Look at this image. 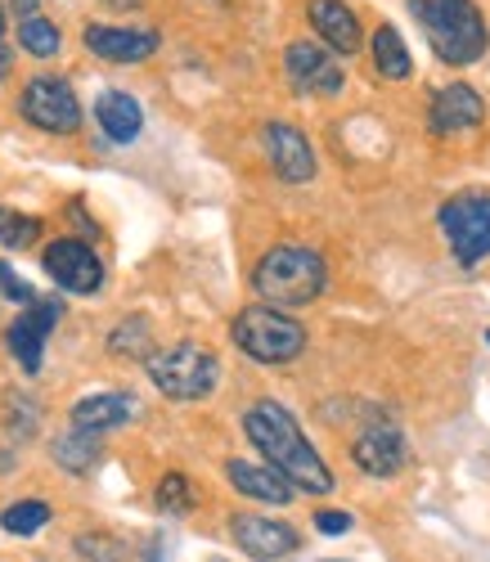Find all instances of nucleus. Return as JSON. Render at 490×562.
<instances>
[{
  "instance_id": "nucleus-1",
  "label": "nucleus",
  "mask_w": 490,
  "mask_h": 562,
  "mask_svg": "<svg viewBox=\"0 0 490 562\" xmlns=\"http://www.w3.org/2000/svg\"><path fill=\"white\" fill-rule=\"evenodd\" d=\"M243 437L253 441L261 463H270L292 491H307V495L333 491L328 463L320 459V450L307 441L302 424L279 401H257L248 414H243Z\"/></svg>"
},
{
  "instance_id": "nucleus-2",
  "label": "nucleus",
  "mask_w": 490,
  "mask_h": 562,
  "mask_svg": "<svg viewBox=\"0 0 490 562\" xmlns=\"http://www.w3.org/2000/svg\"><path fill=\"white\" fill-rule=\"evenodd\" d=\"M410 14L441 64L468 68L490 50V27L477 0H410Z\"/></svg>"
},
{
  "instance_id": "nucleus-3",
  "label": "nucleus",
  "mask_w": 490,
  "mask_h": 562,
  "mask_svg": "<svg viewBox=\"0 0 490 562\" xmlns=\"http://www.w3.org/2000/svg\"><path fill=\"white\" fill-rule=\"evenodd\" d=\"M253 289L266 306H279V311L311 306L328 289V266L307 244H275L253 270Z\"/></svg>"
},
{
  "instance_id": "nucleus-4",
  "label": "nucleus",
  "mask_w": 490,
  "mask_h": 562,
  "mask_svg": "<svg viewBox=\"0 0 490 562\" xmlns=\"http://www.w3.org/2000/svg\"><path fill=\"white\" fill-rule=\"evenodd\" d=\"M234 347L257 364H292L307 351V329L279 306H243L230 324Z\"/></svg>"
},
{
  "instance_id": "nucleus-5",
  "label": "nucleus",
  "mask_w": 490,
  "mask_h": 562,
  "mask_svg": "<svg viewBox=\"0 0 490 562\" xmlns=\"http://www.w3.org/2000/svg\"><path fill=\"white\" fill-rule=\"evenodd\" d=\"M144 369H149V383L167 401H208L221 383V360L199 342H176L167 351H149Z\"/></svg>"
},
{
  "instance_id": "nucleus-6",
  "label": "nucleus",
  "mask_w": 490,
  "mask_h": 562,
  "mask_svg": "<svg viewBox=\"0 0 490 562\" xmlns=\"http://www.w3.org/2000/svg\"><path fill=\"white\" fill-rule=\"evenodd\" d=\"M436 225L446 234V244L459 266H481L490 257V194L486 190H464L441 203Z\"/></svg>"
},
{
  "instance_id": "nucleus-7",
  "label": "nucleus",
  "mask_w": 490,
  "mask_h": 562,
  "mask_svg": "<svg viewBox=\"0 0 490 562\" xmlns=\"http://www.w3.org/2000/svg\"><path fill=\"white\" fill-rule=\"evenodd\" d=\"M19 113L27 126L45 135H77L81 131V100L64 77H32L19 95Z\"/></svg>"
},
{
  "instance_id": "nucleus-8",
  "label": "nucleus",
  "mask_w": 490,
  "mask_h": 562,
  "mask_svg": "<svg viewBox=\"0 0 490 562\" xmlns=\"http://www.w3.org/2000/svg\"><path fill=\"white\" fill-rule=\"evenodd\" d=\"M41 266L45 274L55 279L64 293H77V297H94L104 289V261L86 239H55L51 248L41 252Z\"/></svg>"
},
{
  "instance_id": "nucleus-9",
  "label": "nucleus",
  "mask_w": 490,
  "mask_h": 562,
  "mask_svg": "<svg viewBox=\"0 0 490 562\" xmlns=\"http://www.w3.org/2000/svg\"><path fill=\"white\" fill-rule=\"evenodd\" d=\"M352 459L360 463V473H369V477H397L401 468L410 463V441H405L397 418L378 414V418H369V424L356 432Z\"/></svg>"
},
{
  "instance_id": "nucleus-10",
  "label": "nucleus",
  "mask_w": 490,
  "mask_h": 562,
  "mask_svg": "<svg viewBox=\"0 0 490 562\" xmlns=\"http://www.w3.org/2000/svg\"><path fill=\"white\" fill-rule=\"evenodd\" d=\"M283 72L302 95H337L347 86V72L333 59V50H324L315 41H292L283 50Z\"/></svg>"
},
{
  "instance_id": "nucleus-11",
  "label": "nucleus",
  "mask_w": 490,
  "mask_h": 562,
  "mask_svg": "<svg viewBox=\"0 0 490 562\" xmlns=\"http://www.w3.org/2000/svg\"><path fill=\"white\" fill-rule=\"evenodd\" d=\"M59 302H32V306H23V315L5 329V347H10V356L19 360V369L23 373H41V364H45V338L55 334V324H59Z\"/></svg>"
},
{
  "instance_id": "nucleus-12",
  "label": "nucleus",
  "mask_w": 490,
  "mask_h": 562,
  "mask_svg": "<svg viewBox=\"0 0 490 562\" xmlns=\"http://www.w3.org/2000/svg\"><path fill=\"white\" fill-rule=\"evenodd\" d=\"M230 540L257 562H279V558H288L292 549L302 544L298 531H292L288 522L261 518V513H234L230 518Z\"/></svg>"
},
{
  "instance_id": "nucleus-13",
  "label": "nucleus",
  "mask_w": 490,
  "mask_h": 562,
  "mask_svg": "<svg viewBox=\"0 0 490 562\" xmlns=\"http://www.w3.org/2000/svg\"><path fill=\"white\" fill-rule=\"evenodd\" d=\"M261 145H266V158L275 167V176L283 184H307L315 180V149H311V139L298 131V126H288V122H270L261 131Z\"/></svg>"
},
{
  "instance_id": "nucleus-14",
  "label": "nucleus",
  "mask_w": 490,
  "mask_h": 562,
  "mask_svg": "<svg viewBox=\"0 0 490 562\" xmlns=\"http://www.w3.org/2000/svg\"><path fill=\"white\" fill-rule=\"evenodd\" d=\"M81 41L94 59H109V64H140L158 55V45H163L154 27H109V23H86Z\"/></svg>"
},
{
  "instance_id": "nucleus-15",
  "label": "nucleus",
  "mask_w": 490,
  "mask_h": 562,
  "mask_svg": "<svg viewBox=\"0 0 490 562\" xmlns=\"http://www.w3.org/2000/svg\"><path fill=\"white\" fill-rule=\"evenodd\" d=\"M486 122V100L468 81H450L441 86L432 95V109H427V126L432 135H459V131H477Z\"/></svg>"
},
{
  "instance_id": "nucleus-16",
  "label": "nucleus",
  "mask_w": 490,
  "mask_h": 562,
  "mask_svg": "<svg viewBox=\"0 0 490 562\" xmlns=\"http://www.w3.org/2000/svg\"><path fill=\"white\" fill-rule=\"evenodd\" d=\"M307 19L315 27V36L328 45L333 55H356L365 45V32H360V19L347 0H311L307 5Z\"/></svg>"
},
{
  "instance_id": "nucleus-17",
  "label": "nucleus",
  "mask_w": 490,
  "mask_h": 562,
  "mask_svg": "<svg viewBox=\"0 0 490 562\" xmlns=\"http://www.w3.org/2000/svg\"><path fill=\"white\" fill-rule=\"evenodd\" d=\"M131 414H135V405L126 392H94V396H81L68 418H73V428H81L90 437H104V432H118Z\"/></svg>"
},
{
  "instance_id": "nucleus-18",
  "label": "nucleus",
  "mask_w": 490,
  "mask_h": 562,
  "mask_svg": "<svg viewBox=\"0 0 490 562\" xmlns=\"http://www.w3.org/2000/svg\"><path fill=\"white\" fill-rule=\"evenodd\" d=\"M225 477L238 495H248L257 504H288L292 499V486L275 473L270 463H253V459H230L225 463Z\"/></svg>"
},
{
  "instance_id": "nucleus-19",
  "label": "nucleus",
  "mask_w": 490,
  "mask_h": 562,
  "mask_svg": "<svg viewBox=\"0 0 490 562\" xmlns=\"http://www.w3.org/2000/svg\"><path fill=\"white\" fill-rule=\"evenodd\" d=\"M94 117H100V126L113 145H131V139L144 131V109L135 95H126V90H104L100 104H94Z\"/></svg>"
},
{
  "instance_id": "nucleus-20",
  "label": "nucleus",
  "mask_w": 490,
  "mask_h": 562,
  "mask_svg": "<svg viewBox=\"0 0 490 562\" xmlns=\"http://www.w3.org/2000/svg\"><path fill=\"white\" fill-rule=\"evenodd\" d=\"M369 55H374V72L387 77V81H405V77L414 72V59H410V50H405V36L391 27V23H382V27L369 36Z\"/></svg>"
},
{
  "instance_id": "nucleus-21",
  "label": "nucleus",
  "mask_w": 490,
  "mask_h": 562,
  "mask_svg": "<svg viewBox=\"0 0 490 562\" xmlns=\"http://www.w3.org/2000/svg\"><path fill=\"white\" fill-rule=\"evenodd\" d=\"M55 459H59V468H68V473H90V468L100 463V437L73 428L55 441Z\"/></svg>"
},
{
  "instance_id": "nucleus-22",
  "label": "nucleus",
  "mask_w": 490,
  "mask_h": 562,
  "mask_svg": "<svg viewBox=\"0 0 490 562\" xmlns=\"http://www.w3.org/2000/svg\"><path fill=\"white\" fill-rule=\"evenodd\" d=\"M19 45H23L32 59H55V55H59V45H64V36H59V27H55L51 19L27 14V19L19 23Z\"/></svg>"
},
{
  "instance_id": "nucleus-23",
  "label": "nucleus",
  "mask_w": 490,
  "mask_h": 562,
  "mask_svg": "<svg viewBox=\"0 0 490 562\" xmlns=\"http://www.w3.org/2000/svg\"><path fill=\"white\" fill-rule=\"evenodd\" d=\"M109 351H113V356H131V360H144V356L154 351L149 319H144V315H131V319H122L118 329H113V338H109Z\"/></svg>"
},
{
  "instance_id": "nucleus-24",
  "label": "nucleus",
  "mask_w": 490,
  "mask_h": 562,
  "mask_svg": "<svg viewBox=\"0 0 490 562\" xmlns=\"http://www.w3.org/2000/svg\"><path fill=\"white\" fill-rule=\"evenodd\" d=\"M45 522H51V504L45 499H14L5 513H0V527L10 536H36Z\"/></svg>"
},
{
  "instance_id": "nucleus-25",
  "label": "nucleus",
  "mask_w": 490,
  "mask_h": 562,
  "mask_svg": "<svg viewBox=\"0 0 490 562\" xmlns=\"http://www.w3.org/2000/svg\"><path fill=\"white\" fill-rule=\"evenodd\" d=\"M41 239V221L27 216V212H14V207H0V248L5 252H23Z\"/></svg>"
},
{
  "instance_id": "nucleus-26",
  "label": "nucleus",
  "mask_w": 490,
  "mask_h": 562,
  "mask_svg": "<svg viewBox=\"0 0 490 562\" xmlns=\"http://www.w3.org/2000/svg\"><path fill=\"white\" fill-rule=\"evenodd\" d=\"M154 499H158L163 513H189V508H193V486H189L185 473H167V477L158 482Z\"/></svg>"
},
{
  "instance_id": "nucleus-27",
  "label": "nucleus",
  "mask_w": 490,
  "mask_h": 562,
  "mask_svg": "<svg viewBox=\"0 0 490 562\" xmlns=\"http://www.w3.org/2000/svg\"><path fill=\"white\" fill-rule=\"evenodd\" d=\"M0 293H5L10 302H19V306H32V302H36V289L27 284V279L14 274L10 261H0Z\"/></svg>"
},
{
  "instance_id": "nucleus-28",
  "label": "nucleus",
  "mask_w": 490,
  "mask_h": 562,
  "mask_svg": "<svg viewBox=\"0 0 490 562\" xmlns=\"http://www.w3.org/2000/svg\"><path fill=\"white\" fill-rule=\"evenodd\" d=\"M10 424L19 428L14 437H32V428H36V405H32L23 392H14V396H10Z\"/></svg>"
},
{
  "instance_id": "nucleus-29",
  "label": "nucleus",
  "mask_w": 490,
  "mask_h": 562,
  "mask_svg": "<svg viewBox=\"0 0 490 562\" xmlns=\"http://www.w3.org/2000/svg\"><path fill=\"white\" fill-rule=\"evenodd\" d=\"M315 527L324 536H347L352 531V513H315Z\"/></svg>"
},
{
  "instance_id": "nucleus-30",
  "label": "nucleus",
  "mask_w": 490,
  "mask_h": 562,
  "mask_svg": "<svg viewBox=\"0 0 490 562\" xmlns=\"http://www.w3.org/2000/svg\"><path fill=\"white\" fill-rule=\"evenodd\" d=\"M10 72V41H5V5H0V77Z\"/></svg>"
},
{
  "instance_id": "nucleus-31",
  "label": "nucleus",
  "mask_w": 490,
  "mask_h": 562,
  "mask_svg": "<svg viewBox=\"0 0 490 562\" xmlns=\"http://www.w3.org/2000/svg\"><path fill=\"white\" fill-rule=\"evenodd\" d=\"M100 5H109V10H122V14H131V10H140L144 0H100Z\"/></svg>"
},
{
  "instance_id": "nucleus-32",
  "label": "nucleus",
  "mask_w": 490,
  "mask_h": 562,
  "mask_svg": "<svg viewBox=\"0 0 490 562\" xmlns=\"http://www.w3.org/2000/svg\"><path fill=\"white\" fill-rule=\"evenodd\" d=\"M10 5H14L23 19H27V14H36V0H10Z\"/></svg>"
},
{
  "instance_id": "nucleus-33",
  "label": "nucleus",
  "mask_w": 490,
  "mask_h": 562,
  "mask_svg": "<svg viewBox=\"0 0 490 562\" xmlns=\"http://www.w3.org/2000/svg\"><path fill=\"white\" fill-rule=\"evenodd\" d=\"M324 562H337V558H324Z\"/></svg>"
},
{
  "instance_id": "nucleus-34",
  "label": "nucleus",
  "mask_w": 490,
  "mask_h": 562,
  "mask_svg": "<svg viewBox=\"0 0 490 562\" xmlns=\"http://www.w3.org/2000/svg\"><path fill=\"white\" fill-rule=\"evenodd\" d=\"M486 338H490V334H486Z\"/></svg>"
}]
</instances>
